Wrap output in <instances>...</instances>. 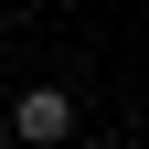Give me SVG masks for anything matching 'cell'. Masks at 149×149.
I'll use <instances>...</instances> for the list:
<instances>
[{"label":"cell","mask_w":149,"mask_h":149,"mask_svg":"<svg viewBox=\"0 0 149 149\" xmlns=\"http://www.w3.org/2000/svg\"><path fill=\"white\" fill-rule=\"evenodd\" d=\"M11 139L22 149H64L74 139V96L64 85H22V96H11Z\"/></svg>","instance_id":"1"},{"label":"cell","mask_w":149,"mask_h":149,"mask_svg":"<svg viewBox=\"0 0 149 149\" xmlns=\"http://www.w3.org/2000/svg\"><path fill=\"white\" fill-rule=\"evenodd\" d=\"M0 149H22V139H11V117H0Z\"/></svg>","instance_id":"2"}]
</instances>
